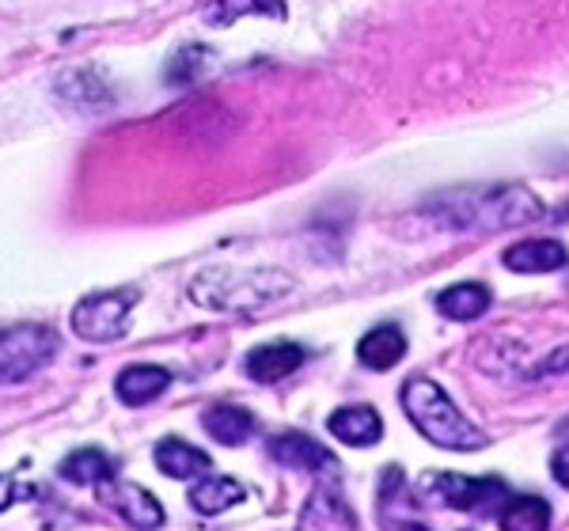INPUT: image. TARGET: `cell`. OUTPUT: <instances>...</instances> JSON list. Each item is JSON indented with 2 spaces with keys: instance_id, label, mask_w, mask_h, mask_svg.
<instances>
[{
  "instance_id": "cell-8",
  "label": "cell",
  "mask_w": 569,
  "mask_h": 531,
  "mask_svg": "<svg viewBox=\"0 0 569 531\" xmlns=\"http://www.w3.org/2000/svg\"><path fill=\"white\" fill-rule=\"evenodd\" d=\"M353 509L342 501V493L335 487H319L311 490V498L300 509V524L297 531H353Z\"/></svg>"
},
{
  "instance_id": "cell-17",
  "label": "cell",
  "mask_w": 569,
  "mask_h": 531,
  "mask_svg": "<svg viewBox=\"0 0 569 531\" xmlns=\"http://www.w3.org/2000/svg\"><path fill=\"white\" fill-rule=\"evenodd\" d=\"M493 297L490 289L479 285V281H460V285L445 289L437 297V311L448 319H456V323H471V319H482L486 311H490Z\"/></svg>"
},
{
  "instance_id": "cell-7",
  "label": "cell",
  "mask_w": 569,
  "mask_h": 531,
  "mask_svg": "<svg viewBox=\"0 0 569 531\" xmlns=\"http://www.w3.org/2000/svg\"><path fill=\"white\" fill-rule=\"evenodd\" d=\"M99 501H103L107 509H114L118 517L130 520L133 528L152 531L163 524L160 501H156L149 490L133 487V482H103V487H99Z\"/></svg>"
},
{
  "instance_id": "cell-25",
  "label": "cell",
  "mask_w": 569,
  "mask_h": 531,
  "mask_svg": "<svg viewBox=\"0 0 569 531\" xmlns=\"http://www.w3.org/2000/svg\"><path fill=\"white\" fill-rule=\"evenodd\" d=\"M550 474L569 490V448H558V452L550 455Z\"/></svg>"
},
{
  "instance_id": "cell-6",
  "label": "cell",
  "mask_w": 569,
  "mask_h": 531,
  "mask_svg": "<svg viewBox=\"0 0 569 531\" xmlns=\"http://www.w3.org/2000/svg\"><path fill=\"white\" fill-rule=\"evenodd\" d=\"M429 493L448 509L460 512H486L505 498V482L498 479H467V474L445 471V474H426Z\"/></svg>"
},
{
  "instance_id": "cell-5",
  "label": "cell",
  "mask_w": 569,
  "mask_h": 531,
  "mask_svg": "<svg viewBox=\"0 0 569 531\" xmlns=\"http://www.w3.org/2000/svg\"><path fill=\"white\" fill-rule=\"evenodd\" d=\"M133 304H137V292L133 289H114V292H96V297L80 300L72 308V331L84 342H114V338L126 334L130 327V315H133Z\"/></svg>"
},
{
  "instance_id": "cell-27",
  "label": "cell",
  "mask_w": 569,
  "mask_h": 531,
  "mask_svg": "<svg viewBox=\"0 0 569 531\" xmlns=\"http://www.w3.org/2000/svg\"><path fill=\"white\" fill-rule=\"evenodd\" d=\"M566 433H569V421H566Z\"/></svg>"
},
{
  "instance_id": "cell-18",
  "label": "cell",
  "mask_w": 569,
  "mask_h": 531,
  "mask_svg": "<svg viewBox=\"0 0 569 531\" xmlns=\"http://www.w3.org/2000/svg\"><path fill=\"white\" fill-rule=\"evenodd\" d=\"M156 467L168 479H198V474H206L213 467V460L201 448L179 441V437H168V441L156 444Z\"/></svg>"
},
{
  "instance_id": "cell-23",
  "label": "cell",
  "mask_w": 569,
  "mask_h": 531,
  "mask_svg": "<svg viewBox=\"0 0 569 531\" xmlns=\"http://www.w3.org/2000/svg\"><path fill=\"white\" fill-rule=\"evenodd\" d=\"M206 58H209L206 46H187V50H179L176 61L168 66V80L171 84H190V80H198L201 69H206Z\"/></svg>"
},
{
  "instance_id": "cell-14",
  "label": "cell",
  "mask_w": 569,
  "mask_h": 531,
  "mask_svg": "<svg viewBox=\"0 0 569 531\" xmlns=\"http://www.w3.org/2000/svg\"><path fill=\"white\" fill-rule=\"evenodd\" d=\"M270 455L284 467H300V471H335V455L308 433H281L270 441Z\"/></svg>"
},
{
  "instance_id": "cell-19",
  "label": "cell",
  "mask_w": 569,
  "mask_h": 531,
  "mask_svg": "<svg viewBox=\"0 0 569 531\" xmlns=\"http://www.w3.org/2000/svg\"><path fill=\"white\" fill-rule=\"evenodd\" d=\"M58 474L66 482H77V487H103L114 474V460L107 452H99V448H80V452L61 460Z\"/></svg>"
},
{
  "instance_id": "cell-10",
  "label": "cell",
  "mask_w": 569,
  "mask_h": 531,
  "mask_svg": "<svg viewBox=\"0 0 569 531\" xmlns=\"http://www.w3.org/2000/svg\"><path fill=\"white\" fill-rule=\"evenodd\" d=\"M327 429L335 441L350 448H369L383 437V421L372 407H342L327 418Z\"/></svg>"
},
{
  "instance_id": "cell-12",
  "label": "cell",
  "mask_w": 569,
  "mask_h": 531,
  "mask_svg": "<svg viewBox=\"0 0 569 531\" xmlns=\"http://www.w3.org/2000/svg\"><path fill=\"white\" fill-rule=\"evenodd\" d=\"M171 383V372L160 369V364H130L126 372H118L114 380V395L126 402V407H144V402L160 399Z\"/></svg>"
},
{
  "instance_id": "cell-9",
  "label": "cell",
  "mask_w": 569,
  "mask_h": 531,
  "mask_svg": "<svg viewBox=\"0 0 569 531\" xmlns=\"http://www.w3.org/2000/svg\"><path fill=\"white\" fill-rule=\"evenodd\" d=\"M305 364V350L297 342H270V345H259V350L247 353V377L254 383H278L284 377Z\"/></svg>"
},
{
  "instance_id": "cell-3",
  "label": "cell",
  "mask_w": 569,
  "mask_h": 531,
  "mask_svg": "<svg viewBox=\"0 0 569 531\" xmlns=\"http://www.w3.org/2000/svg\"><path fill=\"white\" fill-rule=\"evenodd\" d=\"M284 292H292V278L281 270H206L190 285V300L209 311H254Z\"/></svg>"
},
{
  "instance_id": "cell-16",
  "label": "cell",
  "mask_w": 569,
  "mask_h": 531,
  "mask_svg": "<svg viewBox=\"0 0 569 531\" xmlns=\"http://www.w3.org/2000/svg\"><path fill=\"white\" fill-rule=\"evenodd\" d=\"M501 262L512 273H550L558 266H566V247L555 240H525V243H512L501 254Z\"/></svg>"
},
{
  "instance_id": "cell-24",
  "label": "cell",
  "mask_w": 569,
  "mask_h": 531,
  "mask_svg": "<svg viewBox=\"0 0 569 531\" xmlns=\"http://www.w3.org/2000/svg\"><path fill=\"white\" fill-rule=\"evenodd\" d=\"M558 372H569V345H566V350H558V353H550L547 361L539 364L536 372H531V377L543 380V377H558Z\"/></svg>"
},
{
  "instance_id": "cell-22",
  "label": "cell",
  "mask_w": 569,
  "mask_h": 531,
  "mask_svg": "<svg viewBox=\"0 0 569 531\" xmlns=\"http://www.w3.org/2000/svg\"><path fill=\"white\" fill-rule=\"evenodd\" d=\"M58 96L77 111H103V107H110L107 84L99 77H91V72H66L58 80Z\"/></svg>"
},
{
  "instance_id": "cell-4",
  "label": "cell",
  "mask_w": 569,
  "mask_h": 531,
  "mask_svg": "<svg viewBox=\"0 0 569 531\" xmlns=\"http://www.w3.org/2000/svg\"><path fill=\"white\" fill-rule=\"evenodd\" d=\"M58 357V334L50 327H8L0 331V388L23 383Z\"/></svg>"
},
{
  "instance_id": "cell-15",
  "label": "cell",
  "mask_w": 569,
  "mask_h": 531,
  "mask_svg": "<svg viewBox=\"0 0 569 531\" xmlns=\"http://www.w3.org/2000/svg\"><path fill=\"white\" fill-rule=\"evenodd\" d=\"M243 16H266V20H289L284 0H206L201 23L206 27H232Z\"/></svg>"
},
{
  "instance_id": "cell-20",
  "label": "cell",
  "mask_w": 569,
  "mask_h": 531,
  "mask_svg": "<svg viewBox=\"0 0 569 531\" xmlns=\"http://www.w3.org/2000/svg\"><path fill=\"white\" fill-rule=\"evenodd\" d=\"M501 531H547L550 528V505L543 498H531V493H520V498H509L505 509L498 512Z\"/></svg>"
},
{
  "instance_id": "cell-26",
  "label": "cell",
  "mask_w": 569,
  "mask_h": 531,
  "mask_svg": "<svg viewBox=\"0 0 569 531\" xmlns=\"http://www.w3.org/2000/svg\"><path fill=\"white\" fill-rule=\"evenodd\" d=\"M20 498V490H16V479H8V474H0V512L12 509V501Z\"/></svg>"
},
{
  "instance_id": "cell-21",
  "label": "cell",
  "mask_w": 569,
  "mask_h": 531,
  "mask_svg": "<svg viewBox=\"0 0 569 531\" xmlns=\"http://www.w3.org/2000/svg\"><path fill=\"white\" fill-rule=\"evenodd\" d=\"M243 487L236 479H201L198 487H190V505H194L201 517H220L232 505L243 501Z\"/></svg>"
},
{
  "instance_id": "cell-11",
  "label": "cell",
  "mask_w": 569,
  "mask_h": 531,
  "mask_svg": "<svg viewBox=\"0 0 569 531\" xmlns=\"http://www.w3.org/2000/svg\"><path fill=\"white\" fill-rule=\"evenodd\" d=\"M201 425H206V433L213 437L217 444H247L254 437V414L243 407H236V402H217V407H209L206 414H201Z\"/></svg>"
},
{
  "instance_id": "cell-13",
  "label": "cell",
  "mask_w": 569,
  "mask_h": 531,
  "mask_svg": "<svg viewBox=\"0 0 569 531\" xmlns=\"http://www.w3.org/2000/svg\"><path fill=\"white\" fill-rule=\"evenodd\" d=\"M407 353V334L399 331L395 323H383V327H372L369 334L357 342V361L372 372H388L395 364L402 361Z\"/></svg>"
},
{
  "instance_id": "cell-2",
  "label": "cell",
  "mask_w": 569,
  "mask_h": 531,
  "mask_svg": "<svg viewBox=\"0 0 569 531\" xmlns=\"http://www.w3.org/2000/svg\"><path fill=\"white\" fill-rule=\"evenodd\" d=\"M402 410H407V418L415 421V429L426 441L448 448V452H479V448L490 444L482 429L460 414V407L448 399V391L426 377L402 383Z\"/></svg>"
},
{
  "instance_id": "cell-1",
  "label": "cell",
  "mask_w": 569,
  "mask_h": 531,
  "mask_svg": "<svg viewBox=\"0 0 569 531\" xmlns=\"http://www.w3.org/2000/svg\"><path fill=\"white\" fill-rule=\"evenodd\" d=\"M437 224L456 232H501L543 217V201L520 182H486V187H456L426 206Z\"/></svg>"
}]
</instances>
